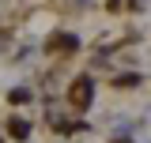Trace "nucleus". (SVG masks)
Listing matches in <instances>:
<instances>
[{
	"label": "nucleus",
	"mask_w": 151,
	"mask_h": 143,
	"mask_svg": "<svg viewBox=\"0 0 151 143\" xmlns=\"http://www.w3.org/2000/svg\"><path fill=\"white\" fill-rule=\"evenodd\" d=\"M68 102L76 106V113L91 109V102H94V79H91V75H79V79L72 83V90H68Z\"/></svg>",
	"instance_id": "1"
},
{
	"label": "nucleus",
	"mask_w": 151,
	"mask_h": 143,
	"mask_svg": "<svg viewBox=\"0 0 151 143\" xmlns=\"http://www.w3.org/2000/svg\"><path fill=\"white\" fill-rule=\"evenodd\" d=\"M27 98H30V90H27V87H19V90L8 94V102H12V106H15V102H27Z\"/></svg>",
	"instance_id": "4"
},
{
	"label": "nucleus",
	"mask_w": 151,
	"mask_h": 143,
	"mask_svg": "<svg viewBox=\"0 0 151 143\" xmlns=\"http://www.w3.org/2000/svg\"><path fill=\"white\" fill-rule=\"evenodd\" d=\"M136 83H140V75H121L117 79V87H136Z\"/></svg>",
	"instance_id": "5"
},
{
	"label": "nucleus",
	"mask_w": 151,
	"mask_h": 143,
	"mask_svg": "<svg viewBox=\"0 0 151 143\" xmlns=\"http://www.w3.org/2000/svg\"><path fill=\"white\" fill-rule=\"evenodd\" d=\"M8 132H12L15 139H27V136H30V124H27V121H15V117H12V124H8Z\"/></svg>",
	"instance_id": "3"
},
{
	"label": "nucleus",
	"mask_w": 151,
	"mask_h": 143,
	"mask_svg": "<svg viewBox=\"0 0 151 143\" xmlns=\"http://www.w3.org/2000/svg\"><path fill=\"white\" fill-rule=\"evenodd\" d=\"M60 49L76 53V49H79V38H76V34H64V30H57V34L45 38V53H60Z\"/></svg>",
	"instance_id": "2"
}]
</instances>
